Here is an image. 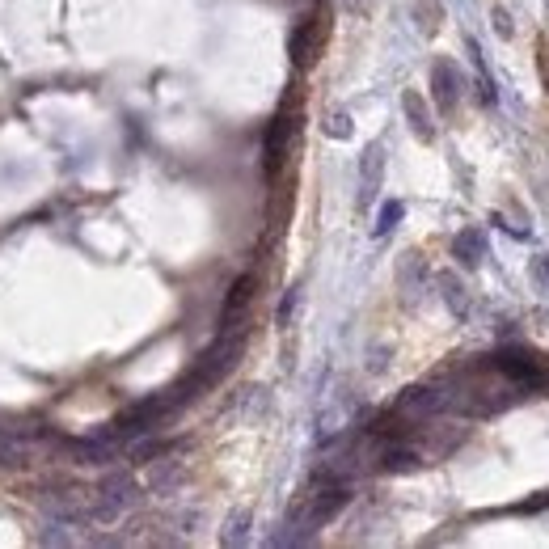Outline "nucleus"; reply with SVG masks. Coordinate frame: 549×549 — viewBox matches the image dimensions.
Returning a JSON list of instances; mask_svg holds the SVG:
<instances>
[{
    "mask_svg": "<svg viewBox=\"0 0 549 549\" xmlns=\"http://www.w3.org/2000/svg\"><path fill=\"white\" fill-rule=\"evenodd\" d=\"M300 305V288H292L288 296H283V305H279V326H292V309Z\"/></svg>",
    "mask_w": 549,
    "mask_h": 549,
    "instance_id": "obj_17",
    "label": "nucleus"
},
{
    "mask_svg": "<svg viewBox=\"0 0 549 549\" xmlns=\"http://www.w3.org/2000/svg\"><path fill=\"white\" fill-rule=\"evenodd\" d=\"M309 47H313V26L305 22V26L292 34V60H296V64H309V60H313Z\"/></svg>",
    "mask_w": 549,
    "mask_h": 549,
    "instance_id": "obj_16",
    "label": "nucleus"
},
{
    "mask_svg": "<svg viewBox=\"0 0 549 549\" xmlns=\"http://www.w3.org/2000/svg\"><path fill=\"white\" fill-rule=\"evenodd\" d=\"M292 131H296L292 115H279V119L271 123V131H267V174H271V178L279 174L283 157H288V140H292Z\"/></svg>",
    "mask_w": 549,
    "mask_h": 549,
    "instance_id": "obj_7",
    "label": "nucleus"
},
{
    "mask_svg": "<svg viewBox=\"0 0 549 549\" xmlns=\"http://www.w3.org/2000/svg\"><path fill=\"white\" fill-rule=\"evenodd\" d=\"M381 182H385V148L381 144H368L364 157H359V207H372L376 195H381Z\"/></svg>",
    "mask_w": 549,
    "mask_h": 549,
    "instance_id": "obj_4",
    "label": "nucleus"
},
{
    "mask_svg": "<svg viewBox=\"0 0 549 549\" xmlns=\"http://www.w3.org/2000/svg\"><path fill=\"white\" fill-rule=\"evenodd\" d=\"M402 110H406V123L414 131V140L431 144L435 140V123H431V106H427V98H423L419 89H406L402 93Z\"/></svg>",
    "mask_w": 549,
    "mask_h": 549,
    "instance_id": "obj_6",
    "label": "nucleus"
},
{
    "mask_svg": "<svg viewBox=\"0 0 549 549\" xmlns=\"http://www.w3.org/2000/svg\"><path fill=\"white\" fill-rule=\"evenodd\" d=\"M30 457H34V444L22 431H0V465L22 469V465H30Z\"/></svg>",
    "mask_w": 549,
    "mask_h": 549,
    "instance_id": "obj_9",
    "label": "nucleus"
},
{
    "mask_svg": "<svg viewBox=\"0 0 549 549\" xmlns=\"http://www.w3.org/2000/svg\"><path fill=\"white\" fill-rule=\"evenodd\" d=\"M397 283H402L406 300H419V292L427 288V267H423L419 254H406L402 258V267H397Z\"/></svg>",
    "mask_w": 549,
    "mask_h": 549,
    "instance_id": "obj_10",
    "label": "nucleus"
},
{
    "mask_svg": "<svg viewBox=\"0 0 549 549\" xmlns=\"http://www.w3.org/2000/svg\"><path fill=\"white\" fill-rule=\"evenodd\" d=\"M224 545H245L250 541V511H233L229 524H224Z\"/></svg>",
    "mask_w": 549,
    "mask_h": 549,
    "instance_id": "obj_14",
    "label": "nucleus"
},
{
    "mask_svg": "<svg viewBox=\"0 0 549 549\" xmlns=\"http://www.w3.org/2000/svg\"><path fill=\"white\" fill-rule=\"evenodd\" d=\"M402 216H406V207L402 203H397V199H389L385 207H381V216H376V237H389L393 229H397V224H402Z\"/></svg>",
    "mask_w": 549,
    "mask_h": 549,
    "instance_id": "obj_15",
    "label": "nucleus"
},
{
    "mask_svg": "<svg viewBox=\"0 0 549 549\" xmlns=\"http://www.w3.org/2000/svg\"><path fill=\"white\" fill-rule=\"evenodd\" d=\"M254 288H258L254 275H241L233 283L229 300H224V313H220V334H245V317H250V305H254Z\"/></svg>",
    "mask_w": 549,
    "mask_h": 549,
    "instance_id": "obj_3",
    "label": "nucleus"
},
{
    "mask_svg": "<svg viewBox=\"0 0 549 549\" xmlns=\"http://www.w3.org/2000/svg\"><path fill=\"white\" fill-rule=\"evenodd\" d=\"M435 288H440V300L448 305L452 317H469V296H465L457 275H440V279H435Z\"/></svg>",
    "mask_w": 549,
    "mask_h": 549,
    "instance_id": "obj_11",
    "label": "nucleus"
},
{
    "mask_svg": "<svg viewBox=\"0 0 549 549\" xmlns=\"http://www.w3.org/2000/svg\"><path fill=\"white\" fill-rule=\"evenodd\" d=\"M452 258L461 262V267H478V262L486 258V233L482 229H465V233H457L452 237Z\"/></svg>",
    "mask_w": 549,
    "mask_h": 549,
    "instance_id": "obj_8",
    "label": "nucleus"
},
{
    "mask_svg": "<svg viewBox=\"0 0 549 549\" xmlns=\"http://www.w3.org/2000/svg\"><path fill=\"white\" fill-rule=\"evenodd\" d=\"M461 89H465V77L457 72V64H452V60H435L431 64V98H435V106L457 110Z\"/></svg>",
    "mask_w": 549,
    "mask_h": 549,
    "instance_id": "obj_5",
    "label": "nucleus"
},
{
    "mask_svg": "<svg viewBox=\"0 0 549 549\" xmlns=\"http://www.w3.org/2000/svg\"><path fill=\"white\" fill-rule=\"evenodd\" d=\"M533 279H537V288L549 296V258H533Z\"/></svg>",
    "mask_w": 549,
    "mask_h": 549,
    "instance_id": "obj_18",
    "label": "nucleus"
},
{
    "mask_svg": "<svg viewBox=\"0 0 549 549\" xmlns=\"http://www.w3.org/2000/svg\"><path fill=\"white\" fill-rule=\"evenodd\" d=\"M321 131H326L330 140H351V131H355V123H351V110H343V106L326 110V123H321Z\"/></svg>",
    "mask_w": 549,
    "mask_h": 549,
    "instance_id": "obj_13",
    "label": "nucleus"
},
{
    "mask_svg": "<svg viewBox=\"0 0 549 549\" xmlns=\"http://www.w3.org/2000/svg\"><path fill=\"white\" fill-rule=\"evenodd\" d=\"M414 26L423 34H435L444 26V5L440 0H414Z\"/></svg>",
    "mask_w": 549,
    "mask_h": 549,
    "instance_id": "obj_12",
    "label": "nucleus"
},
{
    "mask_svg": "<svg viewBox=\"0 0 549 549\" xmlns=\"http://www.w3.org/2000/svg\"><path fill=\"white\" fill-rule=\"evenodd\" d=\"M144 469V482H148V495H157V499H174L178 490H182V482H186V465H182V457L174 448H165L161 457H153L148 465H140Z\"/></svg>",
    "mask_w": 549,
    "mask_h": 549,
    "instance_id": "obj_2",
    "label": "nucleus"
},
{
    "mask_svg": "<svg viewBox=\"0 0 549 549\" xmlns=\"http://www.w3.org/2000/svg\"><path fill=\"white\" fill-rule=\"evenodd\" d=\"M144 499V490L131 469H110L98 482V490L89 495V520L93 524H119L127 511H136Z\"/></svg>",
    "mask_w": 549,
    "mask_h": 549,
    "instance_id": "obj_1",
    "label": "nucleus"
},
{
    "mask_svg": "<svg viewBox=\"0 0 549 549\" xmlns=\"http://www.w3.org/2000/svg\"><path fill=\"white\" fill-rule=\"evenodd\" d=\"M368 5H372V0H347V9H351V13H364Z\"/></svg>",
    "mask_w": 549,
    "mask_h": 549,
    "instance_id": "obj_20",
    "label": "nucleus"
},
{
    "mask_svg": "<svg viewBox=\"0 0 549 549\" xmlns=\"http://www.w3.org/2000/svg\"><path fill=\"white\" fill-rule=\"evenodd\" d=\"M490 22H495V30L503 34V39H511V34H516V30H511V17H507V9H495V13H490Z\"/></svg>",
    "mask_w": 549,
    "mask_h": 549,
    "instance_id": "obj_19",
    "label": "nucleus"
}]
</instances>
